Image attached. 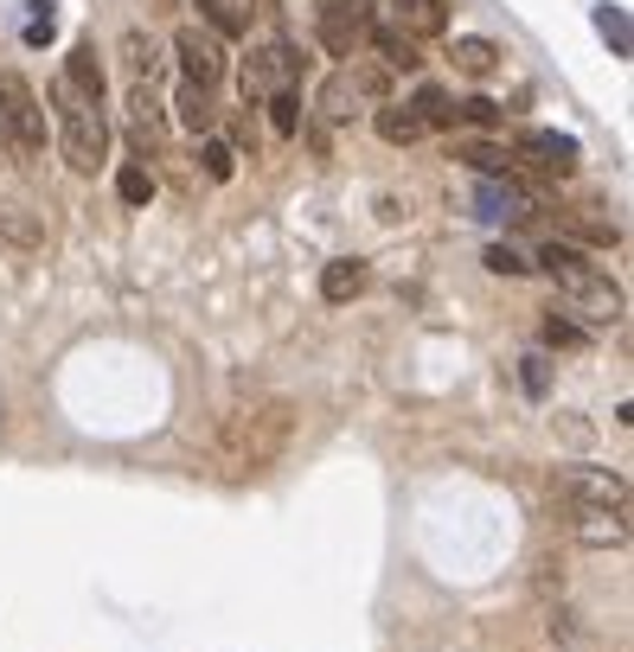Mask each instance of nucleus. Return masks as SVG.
Wrapping results in <instances>:
<instances>
[{
  "mask_svg": "<svg viewBox=\"0 0 634 652\" xmlns=\"http://www.w3.org/2000/svg\"><path fill=\"white\" fill-rule=\"evenodd\" d=\"M174 58H180L187 83H199V90H219V77H224V38H212L205 26H180V33H174Z\"/></svg>",
  "mask_w": 634,
  "mask_h": 652,
  "instance_id": "9d476101",
  "label": "nucleus"
},
{
  "mask_svg": "<svg viewBox=\"0 0 634 652\" xmlns=\"http://www.w3.org/2000/svg\"><path fill=\"white\" fill-rule=\"evenodd\" d=\"M192 7H199V20H205L212 38H244L251 20H257V0H192Z\"/></svg>",
  "mask_w": 634,
  "mask_h": 652,
  "instance_id": "2eb2a0df",
  "label": "nucleus"
},
{
  "mask_svg": "<svg viewBox=\"0 0 634 652\" xmlns=\"http://www.w3.org/2000/svg\"><path fill=\"white\" fill-rule=\"evenodd\" d=\"M366 282H372V269H366L359 256H334V262L321 269V301H334V307H346L353 294H366Z\"/></svg>",
  "mask_w": 634,
  "mask_h": 652,
  "instance_id": "dca6fc26",
  "label": "nucleus"
},
{
  "mask_svg": "<svg viewBox=\"0 0 634 652\" xmlns=\"http://www.w3.org/2000/svg\"><path fill=\"white\" fill-rule=\"evenodd\" d=\"M552 493L564 506H629V480L615 468H558Z\"/></svg>",
  "mask_w": 634,
  "mask_h": 652,
  "instance_id": "6e6552de",
  "label": "nucleus"
},
{
  "mask_svg": "<svg viewBox=\"0 0 634 652\" xmlns=\"http://www.w3.org/2000/svg\"><path fill=\"white\" fill-rule=\"evenodd\" d=\"M545 346H583V326H570V321H545Z\"/></svg>",
  "mask_w": 634,
  "mask_h": 652,
  "instance_id": "7c9ffc66",
  "label": "nucleus"
},
{
  "mask_svg": "<svg viewBox=\"0 0 634 652\" xmlns=\"http://www.w3.org/2000/svg\"><path fill=\"white\" fill-rule=\"evenodd\" d=\"M461 160H468L481 180H507V167H513V154H500L493 142H468L461 147Z\"/></svg>",
  "mask_w": 634,
  "mask_h": 652,
  "instance_id": "393cba45",
  "label": "nucleus"
},
{
  "mask_svg": "<svg viewBox=\"0 0 634 652\" xmlns=\"http://www.w3.org/2000/svg\"><path fill=\"white\" fill-rule=\"evenodd\" d=\"M487 269H493V276H525L532 262H525L520 250H507V244H493V250H487Z\"/></svg>",
  "mask_w": 634,
  "mask_h": 652,
  "instance_id": "c85d7f7f",
  "label": "nucleus"
},
{
  "mask_svg": "<svg viewBox=\"0 0 634 652\" xmlns=\"http://www.w3.org/2000/svg\"><path fill=\"white\" fill-rule=\"evenodd\" d=\"M461 122H475V128H500V103H487V97H468V103H455Z\"/></svg>",
  "mask_w": 634,
  "mask_h": 652,
  "instance_id": "cd10ccee",
  "label": "nucleus"
},
{
  "mask_svg": "<svg viewBox=\"0 0 634 652\" xmlns=\"http://www.w3.org/2000/svg\"><path fill=\"white\" fill-rule=\"evenodd\" d=\"M385 97H391V71H385V65H340V71L321 83L314 109H321L327 122H346V115H359V103H385Z\"/></svg>",
  "mask_w": 634,
  "mask_h": 652,
  "instance_id": "423d86ee",
  "label": "nucleus"
},
{
  "mask_svg": "<svg viewBox=\"0 0 634 652\" xmlns=\"http://www.w3.org/2000/svg\"><path fill=\"white\" fill-rule=\"evenodd\" d=\"M520 160H532V167H545V173L570 180V173L583 167V142H577V135H558V128H525V135H520Z\"/></svg>",
  "mask_w": 634,
  "mask_h": 652,
  "instance_id": "9b49d317",
  "label": "nucleus"
},
{
  "mask_svg": "<svg viewBox=\"0 0 634 652\" xmlns=\"http://www.w3.org/2000/svg\"><path fill=\"white\" fill-rule=\"evenodd\" d=\"M411 109L423 115V128H455V97H448L443 83H423L411 97Z\"/></svg>",
  "mask_w": 634,
  "mask_h": 652,
  "instance_id": "4be33fe9",
  "label": "nucleus"
},
{
  "mask_svg": "<svg viewBox=\"0 0 634 652\" xmlns=\"http://www.w3.org/2000/svg\"><path fill=\"white\" fill-rule=\"evenodd\" d=\"M115 199H122V205H148V199H154V173L142 167V160L115 167Z\"/></svg>",
  "mask_w": 634,
  "mask_h": 652,
  "instance_id": "b1692460",
  "label": "nucleus"
},
{
  "mask_svg": "<svg viewBox=\"0 0 634 652\" xmlns=\"http://www.w3.org/2000/svg\"><path fill=\"white\" fill-rule=\"evenodd\" d=\"M372 0H321L314 7V38H321V52L327 58H346L353 65V52L366 45V33H372Z\"/></svg>",
  "mask_w": 634,
  "mask_h": 652,
  "instance_id": "0eeeda50",
  "label": "nucleus"
},
{
  "mask_svg": "<svg viewBox=\"0 0 634 652\" xmlns=\"http://www.w3.org/2000/svg\"><path fill=\"white\" fill-rule=\"evenodd\" d=\"M301 115H308V109H301V90H282V97H269V128H276L282 142H289V135H301Z\"/></svg>",
  "mask_w": 634,
  "mask_h": 652,
  "instance_id": "a878e982",
  "label": "nucleus"
},
{
  "mask_svg": "<svg viewBox=\"0 0 634 652\" xmlns=\"http://www.w3.org/2000/svg\"><path fill=\"white\" fill-rule=\"evenodd\" d=\"M378 45V58H385V71H416V65H423V58H416V45L404 33H391V26H372V33H366Z\"/></svg>",
  "mask_w": 634,
  "mask_h": 652,
  "instance_id": "412c9836",
  "label": "nucleus"
},
{
  "mask_svg": "<svg viewBox=\"0 0 634 652\" xmlns=\"http://www.w3.org/2000/svg\"><path fill=\"white\" fill-rule=\"evenodd\" d=\"M475 212L493 217V224H520V217H532V192L513 180H481V192H475Z\"/></svg>",
  "mask_w": 634,
  "mask_h": 652,
  "instance_id": "4468645a",
  "label": "nucleus"
},
{
  "mask_svg": "<svg viewBox=\"0 0 634 652\" xmlns=\"http://www.w3.org/2000/svg\"><path fill=\"white\" fill-rule=\"evenodd\" d=\"M58 38V13L52 0H26V45H52Z\"/></svg>",
  "mask_w": 634,
  "mask_h": 652,
  "instance_id": "bb28decb",
  "label": "nucleus"
},
{
  "mask_svg": "<svg viewBox=\"0 0 634 652\" xmlns=\"http://www.w3.org/2000/svg\"><path fill=\"white\" fill-rule=\"evenodd\" d=\"M199 173H205L212 186H224L231 173H237V147L219 142V135H205V142H199Z\"/></svg>",
  "mask_w": 634,
  "mask_h": 652,
  "instance_id": "5701e85b",
  "label": "nucleus"
},
{
  "mask_svg": "<svg viewBox=\"0 0 634 652\" xmlns=\"http://www.w3.org/2000/svg\"><path fill=\"white\" fill-rule=\"evenodd\" d=\"M33 205H13V212H7V237H13V244H38V231H33Z\"/></svg>",
  "mask_w": 634,
  "mask_h": 652,
  "instance_id": "c756f323",
  "label": "nucleus"
},
{
  "mask_svg": "<svg viewBox=\"0 0 634 652\" xmlns=\"http://www.w3.org/2000/svg\"><path fill=\"white\" fill-rule=\"evenodd\" d=\"M597 33L609 38V52L615 58H634V33H629V7H615V0H602L597 7Z\"/></svg>",
  "mask_w": 634,
  "mask_h": 652,
  "instance_id": "aec40b11",
  "label": "nucleus"
},
{
  "mask_svg": "<svg viewBox=\"0 0 634 652\" xmlns=\"http://www.w3.org/2000/svg\"><path fill=\"white\" fill-rule=\"evenodd\" d=\"M289 435H296V403L269 397L257 409H237L219 435V454L231 473H263L282 461V448H289Z\"/></svg>",
  "mask_w": 634,
  "mask_h": 652,
  "instance_id": "f03ea898",
  "label": "nucleus"
},
{
  "mask_svg": "<svg viewBox=\"0 0 634 652\" xmlns=\"http://www.w3.org/2000/svg\"><path fill=\"white\" fill-rule=\"evenodd\" d=\"M448 58H455V71H461V77H493L500 45H493V38H455V45H448Z\"/></svg>",
  "mask_w": 634,
  "mask_h": 652,
  "instance_id": "6ab92c4d",
  "label": "nucleus"
},
{
  "mask_svg": "<svg viewBox=\"0 0 634 652\" xmlns=\"http://www.w3.org/2000/svg\"><path fill=\"white\" fill-rule=\"evenodd\" d=\"M0 135L20 160H38L45 142H52V122H45V103L33 97V83L20 71H0Z\"/></svg>",
  "mask_w": 634,
  "mask_h": 652,
  "instance_id": "20e7f679",
  "label": "nucleus"
},
{
  "mask_svg": "<svg viewBox=\"0 0 634 652\" xmlns=\"http://www.w3.org/2000/svg\"><path fill=\"white\" fill-rule=\"evenodd\" d=\"M538 269L558 282L564 301H570V307H577L590 326H615V321H622V307H629V301H622V289H615V282H609V276H602V269L577 250V244L552 237V244L538 250Z\"/></svg>",
  "mask_w": 634,
  "mask_h": 652,
  "instance_id": "7ed1b4c3",
  "label": "nucleus"
},
{
  "mask_svg": "<svg viewBox=\"0 0 634 652\" xmlns=\"http://www.w3.org/2000/svg\"><path fill=\"white\" fill-rule=\"evenodd\" d=\"M174 115H180V128H187V135H212V122H219V109H212V90H199V83H180V97H174Z\"/></svg>",
  "mask_w": 634,
  "mask_h": 652,
  "instance_id": "a211bd4d",
  "label": "nucleus"
},
{
  "mask_svg": "<svg viewBox=\"0 0 634 652\" xmlns=\"http://www.w3.org/2000/svg\"><path fill=\"white\" fill-rule=\"evenodd\" d=\"M122 109H129V142H135V154H160V142H167V109L154 97V83H129Z\"/></svg>",
  "mask_w": 634,
  "mask_h": 652,
  "instance_id": "f8f14e48",
  "label": "nucleus"
},
{
  "mask_svg": "<svg viewBox=\"0 0 634 652\" xmlns=\"http://www.w3.org/2000/svg\"><path fill=\"white\" fill-rule=\"evenodd\" d=\"M564 531L583 550H629V506H570Z\"/></svg>",
  "mask_w": 634,
  "mask_h": 652,
  "instance_id": "1a4fd4ad",
  "label": "nucleus"
},
{
  "mask_svg": "<svg viewBox=\"0 0 634 652\" xmlns=\"http://www.w3.org/2000/svg\"><path fill=\"white\" fill-rule=\"evenodd\" d=\"M45 122H52V142L65 154L71 173H97L110 160V77L90 38H77L65 52V65L45 90Z\"/></svg>",
  "mask_w": 634,
  "mask_h": 652,
  "instance_id": "f257e3e1",
  "label": "nucleus"
},
{
  "mask_svg": "<svg viewBox=\"0 0 634 652\" xmlns=\"http://www.w3.org/2000/svg\"><path fill=\"white\" fill-rule=\"evenodd\" d=\"M372 128H378V142H391V147H411V142L430 135V128H423V115H416L411 103H378Z\"/></svg>",
  "mask_w": 634,
  "mask_h": 652,
  "instance_id": "f3484780",
  "label": "nucleus"
},
{
  "mask_svg": "<svg viewBox=\"0 0 634 652\" xmlns=\"http://www.w3.org/2000/svg\"><path fill=\"white\" fill-rule=\"evenodd\" d=\"M525 391H532V397H545V359H538V352H532V359H525Z\"/></svg>",
  "mask_w": 634,
  "mask_h": 652,
  "instance_id": "2f4dec72",
  "label": "nucleus"
},
{
  "mask_svg": "<svg viewBox=\"0 0 634 652\" xmlns=\"http://www.w3.org/2000/svg\"><path fill=\"white\" fill-rule=\"evenodd\" d=\"M391 7V33H404L411 45L448 33V0H385Z\"/></svg>",
  "mask_w": 634,
  "mask_h": 652,
  "instance_id": "ddd939ff",
  "label": "nucleus"
},
{
  "mask_svg": "<svg viewBox=\"0 0 634 652\" xmlns=\"http://www.w3.org/2000/svg\"><path fill=\"white\" fill-rule=\"evenodd\" d=\"M301 71H308V58L289 38H263L257 52L237 65V90H244V103H269L282 90H301Z\"/></svg>",
  "mask_w": 634,
  "mask_h": 652,
  "instance_id": "39448f33",
  "label": "nucleus"
}]
</instances>
